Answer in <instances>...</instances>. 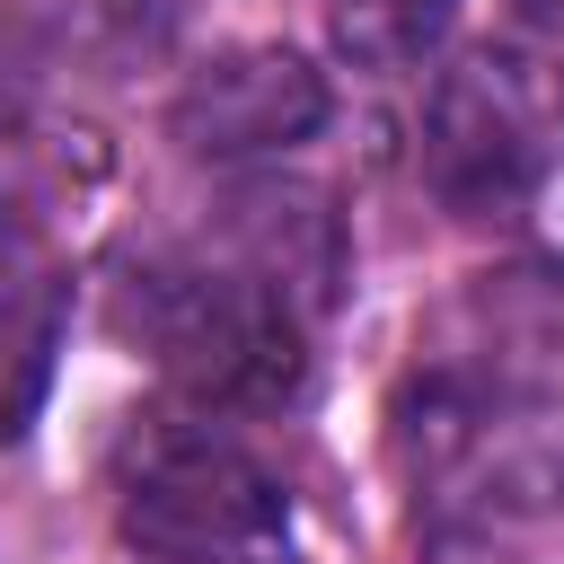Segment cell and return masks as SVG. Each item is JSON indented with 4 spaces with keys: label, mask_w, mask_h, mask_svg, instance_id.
Instances as JSON below:
<instances>
[{
    "label": "cell",
    "mask_w": 564,
    "mask_h": 564,
    "mask_svg": "<svg viewBox=\"0 0 564 564\" xmlns=\"http://www.w3.org/2000/svg\"><path fill=\"white\" fill-rule=\"evenodd\" d=\"M388 441L414 502L449 529H529L564 511V397L555 388L432 361L397 388Z\"/></svg>",
    "instance_id": "obj_1"
},
{
    "label": "cell",
    "mask_w": 564,
    "mask_h": 564,
    "mask_svg": "<svg viewBox=\"0 0 564 564\" xmlns=\"http://www.w3.org/2000/svg\"><path fill=\"white\" fill-rule=\"evenodd\" d=\"M115 335L203 414H273L308 379V317L212 247L132 256L115 273Z\"/></svg>",
    "instance_id": "obj_2"
},
{
    "label": "cell",
    "mask_w": 564,
    "mask_h": 564,
    "mask_svg": "<svg viewBox=\"0 0 564 564\" xmlns=\"http://www.w3.org/2000/svg\"><path fill=\"white\" fill-rule=\"evenodd\" d=\"M115 529L150 564H291L282 476L212 414H150L115 449Z\"/></svg>",
    "instance_id": "obj_3"
},
{
    "label": "cell",
    "mask_w": 564,
    "mask_h": 564,
    "mask_svg": "<svg viewBox=\"0 0 564 564\" xmlns=\"http://www.w3.org/2000/svg\"><path fill=\"white\" fill-rule=\"evenodd\" d=\"M564 167V62L538 44H467L423 97V176L449 212H520Z\"/></svg>",
    "instance_id": "obj_4"
},
{
    "label": "cell",
    "mask_w": 564,
    "mask_h": 564,
    "mask_svg": "<svg viewBox=\"0 0 564 564\" xmlns=\"http://www.w3.org/2000/svg\"><path fill=\"white\" fill-rule=\"evenodd\" d=\"M326 70L282 44V35H247V44H220L203 53L176 97H167V141L203 167H264V159H291L300 141L326 132Z\"/></svg>",
    "instance_id": "obj_5"
},
{
    "label": "cell",
    "mask_w": 564,
    "mask_h": 564,
    "mask_svg": "<svg viewBox=\"0 0 564 564\" xmlns=\"http://www.w3.org/2000/svg\"><path fill=\"white\" fill-rule=\"evenodd\" d=\"M441 361L555 388L564 379V273L555 264H494L441 308Z\"/></svg>",
    "instance_id": "obj_6"
},
{
    "label": "cell",
    "mask_w": 564,
    "mask_h": 564,
    "mask_svg": "<svg viewBox=\"0 0 564 564\" xmlns=\"http://www.w3.org/2000/svg\"><path fill=\"white\" fill-rule=\"evenodd\" d=\"M212 256H229L238 273H256L273 300H291L300 317H317L344 282V229L326 212V194L308 185H282V176H256L238 185V203L220 212V238H203Z\"/></svg>",
    "instance_id": "obj_7"
},
{
    "label": "cell",
    "mask_w": 564,
    "mask_h": 564,
    "mask_svg": "<svg viewBox=\"0 0 564 564\" xmlns=\"http://www.w3.org/2000/svg\"><path fill=\"white\" fill-rule=\"evenodd\" d=\"M62 326H70V291L53 273L0 282V441H26V423L44 414L62 370Z\"/></svg>",
    "instance_id": "obj_8"
},
{
    "label": "cell",
    "mask_w": 564,
    "mask_h": 564,
    "mask_svg": "<svg viewBox=\"0 0 564 564\" xmlns=\"http://www.w3.org/2000/svg\"><path fill=\"white\" fill-rule=\"evenodd\" d=\"M326 18V44L352 62V70H423L449 26H458V0H317Z\"/></svg>",
    "instance_id": "obj_9"
},
{
    "label": "cell",
    "mask_w": 564,
    "mask_h": 564,
    "mask_svg": "<svg viewBox=\"0 0 564 564\" xmlns=\"http://www.w3.org/2000/svg\"><path fill=\"white\" fill-rule=\"evenodd\" d=\"M414 564H520V555L502 546V529H449V520H432Z\"/></svg>",
    "instance_id": "obj_10"
},
{
    "label": "cell",
    "mask_w": 564,
    "mask_h": 564,
    "mask_svg": "<svg viewBox=\"0 0 564 564\" xmlns=\"http://www.w3.org/2000/svg\"><path fill=\"white\" fill-rule=\"evenodd\" d=\"M511 9H520V26H529V35L564 44V0H511Z\"/></svg>",
    "instance_id": "obj_11"
},
{
    "label": "cell",
    "mask_w": 564,
    "mask_h": 564,
    "mask_svg": "<svg viewBox=\"0 0 564 564\" xmlns=\"http://www.w3.org/2000/svg\"><path fill=\"white\" fill-rule=\"evenodd\" d=\"M9 273H18V229L0 220V282H9Z\"/></svg>",
    "instance_id": "obj_12"
}]
</instances>
